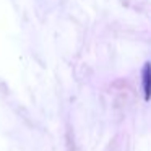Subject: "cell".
Instances as JSON below:
<instances>
[{"mask_svg":"<svg viewBox=\"0 0 151 151\" xmlns=\"http://www.w3.org/2000/svg\"><path fill=\"white\" fill-rule=\"evenodd\" d=\"M141 86H143L145 101L151 99V63L146 62L141 70Z\"/></svg>","mask_w":151,"mask_h":151,"instance_id":"cell-1","label":"cell"}]
</instances>
